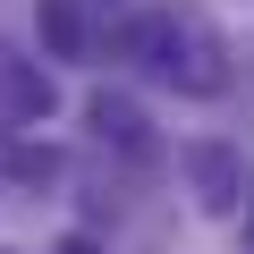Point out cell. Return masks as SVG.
Returning a JSON list of instances; mask_svg holds the SVG:
<instances>
[{
	"label": "cell",
	"instance_id": "1",
	"mask_svg": "<svg viewBox=\"0 0 254 254\" xmlns=\"http://www.w3.org/2000/svg\"><path fill=\"white\" fill-rule=\"evenodd\" d=\"M127 51L153 60V76H170L178 93H220L229 85V43L212 34L203 9H153V17H136Z\"/></svg>",
	"mask_w": 254,
	"mask_h": 254
},
{
	"label": "cell",
	"instance_id": "2",
	"mask_svg": "<svg viewBox=\"0 0 254 254\" xmlns=\"http://www.w3.org/2000/svg\"><path fill=\"white\" fill-rule=\"evenodd\" d=\"M85 127H93L102 144H119V153H136V161L153 153V127H144V110L127 102V93H93V102H85Z\"/></svg>",
	"mask_w": 254,
	"mask_h": 254
},
{
	"label": "cell",
	"instance_id": "3",
	"mask_svg": "<svg viewBox=\"0 0 254 254\" xmlns=\"http://www.w3.org/2000/svg\"><path fill=\"white\" fill-rule=\"evenodd\" d=\"M187 170L203 178V203H212V212H229V203H237V161H229L220 144H203V153H187Z\"/></svg>",
	"mask_w": 254,
	"mask_h": 254
},
{
	"label": "cell",
	"instance_id": "4",
	"mask_svg": "<svg viewBox=\"0 0 254 254\" xmlns=\"http://www.w3.org/2000/svg\"><path fill=\"white\" fill-rule=\"evenodd\" d=\"M43 34H51V51H60V60H76V43H85V26H76L68 0H43Z\"/></svg>",
	"mask_w": 254,
	"mask_h": 254
},
{
	"label": "cell",
	"instance_id": "5",
	"mask_svg": "<svg viewBox=\"0 0 254 254\" xmlns=\"http://www.w3.org/2000/svg\"><path fill=\"white\" fill-rule=\"evenodd\" d=\"M60 254H102V246L93 237H60Z\"/></svg>",
	"mask_w": 254,
	"mask_h": 254
},
{
	"label": "cell",
	"instance_id": "6",
	"mask_svg": "<svg viewBox=\"0 0 254 254\" xmlns=\"http://www.w3.org/2000/svg\"><path fill=\"white\" fill-rule=\"evenodd\" d=\"M0 76H9V60H0Z\"/></svg>",
	"mask_w": 254,
	"mask_h": 254
}]
</instances>
